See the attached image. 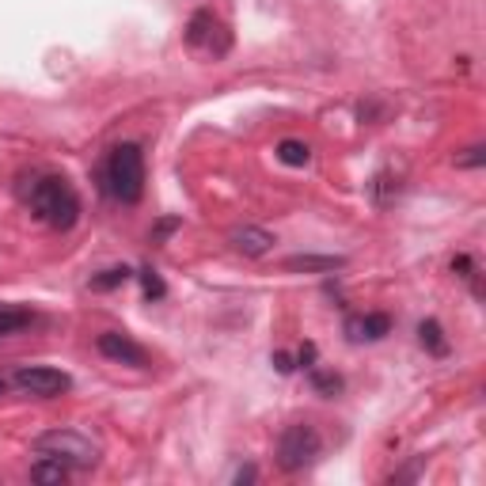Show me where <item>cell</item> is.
I'll return each mask as SVG.
<instances>
[{
	"label": "cell",
	"mask_w": 486,
	"mask_h": 486,
	"mask_svg": "<svg viewBox=\"0 0 486 486\" xmlns=\"http://www.w3.org/2000/svg\"><path fill=\"white\" fill-rule=\"evenodd\" d=\"M141 285H145V296L149 300H160L167 293V285H164V278L156 274V270H141Z\"/></svg>",
	"instance_id": "cell-17"
},
{
	"label": "cell",
	"mask_w": 486,
	"mask_h": 486,
	"mask_svg": "<svg viewBox=\"0 0 486 486\" xmlns=\"http://www.w3.org/2000/svg\"><path fill=\"white\" fill-rule=\"evenodd\" d=\"M274 369H278V373H293V357L289 353H274Z\"/></svg>",
	"instance_id": "cell-19"
},
{
	"label": "cell",
	"mask_w": 486,
	"mask_h": 486,
	"mask_svg": "<svg viewBox=\"0 0 486 486\" xmlns=\"http://www.w3.org/2000/svg\"><path fill=\"white\" fill-rule=\"evenodd\" d=\"M20 392L27 395H38V399H53V395H65L73 388V380H69L61 369H50V365H23L16 369V377H12Z\"/></svg>",
	"instance_id": "cell-6"
},
{
	"label": "cell",
	"mask_w": 486,
	"mask_h": 486,
	"mask_svg": "<svg viewBox=\"0 0 486 486\" xmlns=\"http://www.w3.org/2000/svg\"><path fill=\"white\" fill-rule=\"evenodd\" d=\"M278 160H281L285 167H308V160H312V149L304 145V141L285 137L281 145H278Z\"/></svg>",
	"instance_id": "cell-13"
},
{
	"label": "cell",
	"mask_w": 486,
	"mask_h": 486,
	"mask_svg": "<svg viewBox=\"0 0 486 486\" xmlns=\"http://www.w3.org/2000/svg\"><path fill=\"white\" fill-rule=\"evenodd\" d=\"M31 479H35V482H65V479H69V467L57 464V460H50V456H42L38 464H31Z\"/></svg>",
	"instance_id": "cell-14"
},
{
	"label": "cell",
	"mask_w": 486,
	"mask_h": 486,
	"mask_svg": "<svg viewBox=\"0 0 486 486\" xmlns=\"http://www.w3.org/2000/svg\"><path fill=\"white\" fill-rule=\"evenodd\" d=\"M308 380H312V388H316L320 395H327V399L342 392V377L338 373H323V369H316V365L308 369Z\"/></svg>",
	"instance_id": "cell-16"
},
{
	"label": "cell",
	"mask_w": 486,
	"mask_h": 486,
	"mask_svg": "<svg viewBox=\"0 0 486 486\" xmlns=\"http://www.w3.org/2000/svg\"><path fill=\"white\" fill-rule=\"evenodd\" d=\"M35 323V312L31 308H20V304H0V338L8 335H20L23 327Z\"/></svg>",
	"instance_id": "cell-11"
},
{
	"label": "cell",
	"mask_w": 486,
	"mask_h": 486,
	"mask_svg": "<svg viewBox=\"0 0 486 486\" xmlns=\"http://www.w3.org/2000/svg\"><path fill=\"white\" fill-rule=\"evenodd\" d=\"M384 335H392V316L388 312H365V316L346 320V338L350 342H380Z\"/></svg>",
	"instance_id": "cell-8"
},
{
	"label": "cell",
	"mask_w": 486,
	"mask_h": 486,
	"mask_svg": "<svg viewBox=\"0 0 486 486\" xmlns=\"http://www.w3.org/2000/svg\"><path fill=\"white\" fill-rule=\"evenodd\" d=\"M95 346L103 357H110V361L118 365H130V369H149V353L145 346H137V342L130 335H118V331H103L95 338Z\"/></svg>",
	"instance_id": "cell-7"
},
{
	"label": "cell",
	"mask_w": 486,
	"mask_h": 486,
	"mask_svg": "<svg viewBox=\"0 0 486 486\" xmlns=\"http://www.w3.org/2000/svg\"><path fill=\"white\" fill-rule=\"evenodd\" d=\"M251 479H255V467H243L239 475H236V482H251Z\"/></svg>",
	"instance_id": "cell-21"
},
{
	"label": "cell",
	"mask_w": 486,
	"mask_h": 486,
	"mask_svg": "<svg viewBox=\"0 0 486 486\" xmlns=\"http://www.w3.org/2000/svg\"><path fill=\"white\" fill-rule=\"evenodd\" d=\"M232 247L239 255H247V259H259V255L274 247V236L266 228H239V232H232Z\"/></svg>",
	"instance_id": "cell-9"
},
{
	"label": "cell",
	"mask_w": 486,
	"mask_h": 486,
	"mask_svg": "<svg viewBox=\"0 0 486 486\" xmlns=\"http://www.w3.org/2000/svg\"><path fill=\"white\" fill-rule=\"evenodd\" d=\"M31 449L38 456H50V460L65 464L69 471H88L99 464V449L77 430H46L31 441Z\"/></svg>",
	"instance_id": "cell-3"
},
{
	"label": "cell",
	"mask_w": 486,
	"mask_h": 486,
	"mask_svg": "<svg viewBox=\"0 0 486 486\" xmlns=\"http://www.w3.org/2000/svg\"><path fill=\"white\" fill-rule=\"evenodd\" d=\"M482 164V149L475 145V149H467L464 156H456V167H479Z\"/></svg>",
	"instance_id": "cell-18"
},
{
	"label": "cell",
	"mask_w": 486,
	"mask_h": 486,
	"mask_svg": "<svg viewBox=\"0 0 486 486\" xmlns=\"http://www.w3.org/2000/svg\"><path fill=\"white\" fill-rule=\"evenodd\" d=\"M320 449H323L320 433L312 430V425L296 422V425H289V430L278 437V467L289 471V475H293V471H304V467L316 464Z\"/></svg>",
	"instance_id": "cell-4"
},
{
	"label": "cell",
	"mask_w": 486,
	"mask_h": 486,
	"mask_svg": "<svg viewBox=\"0 0 486 486\" xmlns=\"http://www.w3.org/2000/svg\"><path fill=\"white\" fill-rule=\"evenodd\" d=\"M187 46L194 53H202V57H224L228 50H232V35H228V27L213 16L209 8L202 12H194L190 23H187Z\"/></svg>",
	"instance_id": "cell-5"
},
{
	"label": "cell",
	"mask_w": 486,
	"mask_h": 486,
	"mask_svg": "<svg viewBox=\"0 0 486 486\" xmlns=\"http://www.w3.org/2000/svg\"><path fill=\"white\" fill-rule=\"evenodd\" d=\"M4 392H8V384H4V380H0V395H4Z\"/></svg>",
	"instance_id": "cell-22"
},
{
	"label": "cell",
	"mask_w": 486,
	"mask_h": 486,
	"mask_svg": "<svg viewBox=\"0 0 486 486\" xmlns=\"http://www.w3.org/2000/svg\"><path fill=\"white\" fill-rule=\"evenodd\" d=\"M130 278H134L130 266H110V270H103V274L92 278V289L95 293H107V289H118V285H126Z\"/></svg>",
	"instance_id": "cell-15"
},
{
	"label": "cell",
	"mask_w": 486,
	"mask_h": 486,
	"mask_svg": "<svg viewBox=\"0 0 486 486\" xmlns=\"http://www.w3.org/2000/svg\"><path fill=\"white\" fill-rule=\"evenodd\" d=\"M175 228H179V221H160V228H156V236H152V239L160 243V239H164L167 232H175Z\"/></svg>",
	"instance_id": "cell-20"
},
{
	"label": "cell",
	"mask_w": 486,
	"mask_h": 486,
	"mask_svg": "<svg viewBox=\"0 0 486 486\" xmlns=\"http://www.w3.org/2000/svg\"><path fill=\"white\" fill-rule=\"evenodd\" d=\"M418 338H422V346L430 350L433 357H445L449 353V338H445V331H441L437 320H422L418 323Z\"/></svg>",
	"instance_id": "cell-12"
},
{
	"label": "cell",
	"mask_w": 486,
	"mask_h": 486,
	"mask_svg": "<svg viewBox=\"0 0 486 486\" xmlns=\"http://www.w3.org/2000/svg\"><path fill=\"white\" fill-rule=\"evenodd\" d=\"M342 266V259L335 255H293V259H285V270H308V274H335Z\"/></svg>",
	"instance_id": "cell-10"
},
{
	"label": "cell",
	"mask_w": 486,
	"mask_h": 486,
	"mask_svg": "<svg viewBox=\"0 0 486 486\" xmlns=\"http://www.w3.org/2000/svg\"><path fill=\"white\" fill-rule=\"evenodd\" d=\"M103 190L122 206H137L145 198V156L134 141L114 145L103 160Z\"/></svg>",
	"instance_id": "cell-1"
},
{
	"label": "cell",
	"mask_w": 486,
	"mask_h": 486,
	"mask_svg": "<svg viewBox=\"0 0 486 486\" xmlns=\"http://www.w3.org/2000/svg\"><path fill=\"white\" fill-rule=\"evenodd\" d=\"M31 209L38 213V221H46L50 228H73L80 221V198L73 190V182L61 175H42L31 187Z\"/></svg>",
	"instance_id": "cell-2"
}]
</instances>
